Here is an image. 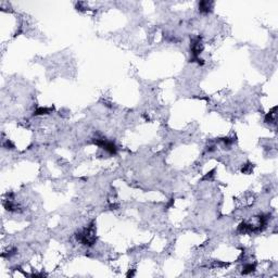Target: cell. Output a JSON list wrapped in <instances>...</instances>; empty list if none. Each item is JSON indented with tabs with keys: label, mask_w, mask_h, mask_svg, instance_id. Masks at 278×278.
<instances>
[{
	"label": "cell",
	"mask_w": 278,
	"mask_h": 278,
	"mask_svg": "<svg viewBox=\"0 0 278 278\" xmlns=\"http://www.w3.org/2000/svg\"><path fill=\"white\" fill-rule=\"evenodd\" d=\"M51 110H52L51 108H43V107H40V108L36 109V110L34 111V115H45V114H49V113L51 112Z\"/></svg>",
	"instance_id": "cell-5"
},
{
	"label": "cell",
	"mask_w": 278,
	"mask_h": 278,
	"mask_svg": "<svg viewBox=\"0 0 278 278\" xmlns=\"http://www.w3.org/2000/svg\"><path fill=\"white\" fill-rule=\"evenodd\" d=\"M255 271V264H245L243 267H242V274L245 275H248V274H251L252 272Z\"/></svg>",
	"instance_id": "cell-3"
},
{
	"label": "cell",
	"mask_w": 278,
	"mask_h": 278,
	"mask_svg": "<svg viewBox=\"0 0 278 278\" xmlns=\"http://www.w3.org/2000/svg\"><path fill=\"white\" fill-rule=\"evenodd\" d=\"M251 171H252L251 164H247V165L245 166V168H242V173H245V174H248V173H250Z\"/></svg>",
	"instance_id": "cell-6"
},
{
	"label": "cell",
	"mask_w": 278,
	"mask_h": 278,
	"mask_svg": "<svg viewBox=\"0 0 278 278\" xmlns=\"http://www.w3.org/2000/svg\"><path fill=\"white\" fill-rule=\"evenodd\" d=\"M212 8H213V2H212V1L204 0V1H200V2H199V11L201 13H208V12H211Z\"/></svg>",
	"instance_id": "cell-2"
},
{
	"label": "cell",
	"mask_w": 278,
	"mask_h": 278,
	"mask_svg": "<svg viewBox=\"0 0 278 278\" xmlns=\"http://www.w3.org/2000/svg\"><path fill=\"white\" fill-rule=\"evenodd\" d=\"M276 108L273 109L272 112H269V114L265 116V122L266 123H275L276 122Z\"/></svg>",
	"instance_id": "cell-4"
},
{
	"label": "cell",
	"mask_w": 278,
	"mask_h": 278,
	"mask_svg": "<svg viewBox=\"0 0 278 278\" xmlns=\"http://www.w3.org/2000/svg\"><path fill=\"white\" fill-rule=\"evenodd\" d=\"M76 239L78 240L82 245L87 246V247H91L95 245V242L97 240L96 237V229H95L94 223H91L89 226H87L85 229H83L82 231L76 234Z\"/></svg>",
	"instance_id": "cell-1"
}]
</instances>
